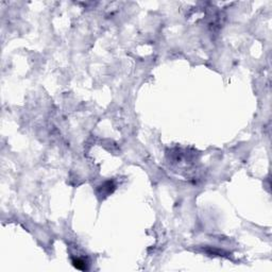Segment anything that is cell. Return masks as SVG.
I'll return each instance as SVG.
<instances>
[{
    "instance_id": "cell-1",
    "label": "cell",
    "mask_w": 272,
    "mask_h": 272,
    "mask_svg": "<svg viewBox=\"0 0 272 272\" xmlns=\"http://www.w3.org/2000/svg\"><path fill=\"white\" fill-rule=\"evenodd\" d=\"M73 266L76 268H78V269H80V270H85L86 269L85 261H84L83 259H80V258L74 259V261H73Z\"/></svg>"
}]
</instances>
